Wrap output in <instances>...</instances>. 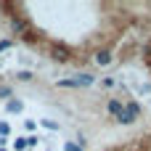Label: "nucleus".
Wrapping results in <instances>:
<instances>
[{
    "instance_id": "nucleus-8",
    "label": "nucleus",
    "mask_w": 151,
    "mask_h": 151,
    "mask_svg": "<svg viewBox=\"0 0 151 151\" xmlns=\"http://www.w3.org/2000/svg\"><path fill=\"white\" fill-rule=\"evenodd\" d=\"M0 98H8L11 101V88H0Z\"/></svg>"
},
{
    "instance_id": "nucleus-2",
    "label": "nucleus",
    "mask_w": 151,
    "mask_h": 151,
    "mask_svg": "<svg viewBox=\"0 0 151 151\" xmlns=\"http://www.w3.org/2000/svg\"><path fill=\"white\" fill-rule=\"evenodd\" d=\"M138 117H141V106H138L135 101H127V104H125V111H122V117H119L117 122H119V125H133Z\"/></svg>"
},
{
    "instance_id": "nucleus-9",
    "label": "nucleus",
    "mask_w": 151,
    "mask_h": 151,
    "mask_svg": "<svg viewBox=\"0 0 151 151\" xmlns=\"http://www.w3.org/2000/svg\"><path fill=\"white\" fill-rule=\"evenodd\" d=\"M64 151H82V149H80V146H74V143H66V146H64Z\"/></svg>"
},
{
    "instance_id": "nucleus-6",
    "label": "nucleus",
    "mask_w": 151,
    "mask_h": 151,
    "mask_svg": "<svg viewBox=\"0 0 151 151\" xmlns=\"http://www.w3.org/2000/svg\"><path fill=\"white\" fill-rule=\"evenodd\" d=\"M8 111H13V114L21 111V101H13V98H11V101H8Z\"/></svg>"
},
{
    "instance_id": "nucleus-5",
    "label": "nucleus",
    "mask_w": 151,
    "mask_h": 151,
    "mask_svg": "<svg viewBox=\"0 0 151 151\" xmlns=\"http://www.w3.org/2000/svg\"><path fill=\"white\" fill-rule=\"evenodd\" d=\"M74 82H77V88H85V85H93L96 77L93 74H80V77H74Z\"/></svg>"
},
{
    "instance_id": "nucleus-3",
    "label": "nucleus",
    "mask_w": 151,
    "mask_h": 151,
    "mask_svg": "<svg viewBox=\"0 0 151 151\" xmlns=\"http://www.w3.org/2000/svg\"><path fill=\"white\" fill-rule=\"evenodd\" d=\"M114 61V53L109 50V48H101V50H96V64L98 66H109Z\"/></svg>"
},
{
    "instance_id": "nucleus-10",
    "label": "nucleus",
    "mask_w": 151,
    "mask_h": 151,
    "mask_svg": "<svg viewBox=\"0 0 151 151\" xmlns=\"http://www.w3.org/2000/svg\"><path fill=\"white\" fill-rule=\"evenodd\" d=\"M5 48H11V40H3L0 42V50H5Z\"/></svg>"
},
{
    "instance_id": "nucleus-1",
    "label": "nucleus",
    "mask_w": 151,
    "mask_h": 151,
    "mask_svg": "<svg viewBox=\"0 0 151 151\" xmlns=\"http://www.w3.org/2000/svg\"><path fill=\"white\" fill-rule=\"evenodd\" d=\"M48 56L53 58V61H58V64H66V61H72V56H74V50L66 45V42H58V40H50L48 42Z\"/></svg>"
},
{
    "instance_id": "nucleus-7",
    "label": "nucleus",
    "mask_w": 151,
    "mask_h": 151,
    "mask_svg": "<svg viewBox=\"0 0 151 151\" xmlns=\"http://www.w3.org/2000/svg\"><path fill=\"white\" fill-rule=\"evenodd\" d=\"M32 77H35V74H32V72H19V80H21V82H29V80H32Z\"/></svg>"
},
{
    "instance_id": "nucleus-4",
    "label": "nucleus",
    "mask_w": 151,
    "mask_h": 151,
    "mask_svg": "<svg viewBox=\"0 0 151 151\" xmlns=\"http://www.w3.org/2000/svg\"><path fill=\"white\" fill-rule=\"evenodd\" d=\"M106 109H109V114H111V117H117V119H119V117H122V111H125V104H122L119 98H109Z\"/></svg>"
}]
</instances>
